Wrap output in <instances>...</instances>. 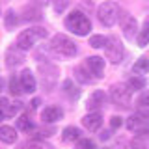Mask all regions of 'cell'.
<instances>
[{"label":"cell","instance_id":"e0dca14e","mask_svg":"<svg viewBox=\"0 0 149 149\" xmlns=\"http://www.w3.org/2000/svg\"><path fill=\"white\" fill-rule=\"evenodd\" d=\"M17 140V129L9 127V125H2L0 127V142L4 143H15Z\"/></svg>","mask_w":149,"mask_h":149},{"label":"cell","instance_id":"6da1fadb","mask_svg":"<svg viewBox=\"0 0 149 149\" xmlns=\"http://www.w3.org/2000/svg\"><path fill=\"white\" fill-rule=\"evenodd\" d=\"M65 28H67L69 32H73L74 36H88L91 30V22L90 19H88L86 15H84L82 11H78V9H74V11H71L67 17H65Z\"/></svg>","mask_w":149,"mask_h":149},{"label":"cell","instance_id":"ffe728a7","mask_svg":"<svg viewBox=\"0 0 149 149\" xmlns=\"http://www.w3.org/2000/svg\"><path fill=\"white\" fill-rule=\"evenodd\" d=\"M74 73H77V78H78L80 82H84V84H91L93 80H97V78L93 77L90 71H88L86 65H80V67H77V69H74Z\"/></svg>","mask_w":149,"mask_h":149},{"label":"cell","instance_id":"5b68a950","mask_svg":"<svg viewBox=\"0 0 149 149\" xmlns=\"http://www.w3.org/2000/svg\"><path fill=\"white\" fill-rule=\"evenodd\" d=\"M104 52H106V58H108L112 63H119L121 60H123L125 49H123V43L119 41V37H116V36L108 37L106 47H104Z\"/></svg>","mask_w":149,"mask_h":149},{"label":"cell","instance_id":"44dd1931","mask_svg":"<svg viewBox=\"0 0 149 149\" xmlns=\"http://www.w3.org/2000/svg\"><path fill=\"white\" fill-rule=\"evenodd\" d=\"M17 129H19V130H22V132H34L37 127H36V123H34V121H32L30 118L22 116V118H19V119H17Z\"/></svg>","mask_w":149,"mask_h":149},{"label":"cell","instance_id":"d6a6232c","mask_svg":"<svg viewBox=\"0 0 149 149\" xmlns=\"http://www.w3.org/2000/svg\"><path fill=\"white\" fill-rule=\"evenodd\" d=\"M136 114L142 116V118H146V119H149V106H138Z\"/></svg>","mask_w":149,"mask_h":149},{"label":"cell","instance_id":"f546056e","mask_svg":"<svg viewBox=\"0 0 149 149\" xmlns=\"http://www.w3.org/2000/svg\"><path fill=\"white\" fill-rule=\"evenodd\" d=\"M74 149H95V142L90 138H80L77 142V147Z\"/></svg>","mask_w":149,"mask_h":149},{"label":"cell","instance_id":"836d02e7","mask_svg":"<svg viewBox=\"0 0 149 149\" xmlns=\"http://www.w3.org/2000/svg\"><path fill=\"white\" fill-rule=\"evenodd\" d=\"M101 138L102 140H108L110 138V130H102V132H101Z\"/></svg>","mask_w":149,"mask_h":149},{"label":"cell","instance_id":"277c9868","mask_svg":"<svg viewBox=\"0 0 149 149\" xmlns=\"http://www.w3.org/2000/svg\"><path fill=\"white\" fill-rule=\"evenodd\" d=\"M50 50L60 56H63V58H71V56L77 54V43H74L73 39H69L65 34H56L52 37V41H50Z\"/></svg>","mask_w":149,"mask_h":149},{"label":"cell","instance_id":"ac0fdd59","mask_svg":"<svg viewBox=\"0 0 149 149\" xmlns=\"http://www.w3.org/2000/svg\"><path fill=\"white\" fill-rule=\"evenodd\" d=\"M63 93L69 97V99H73V101H77L78 97H80V90H78V86H74V82L73 80H63Z\"/></svg>","mask_w":149,"mask_h":149},{"label":"cell","instance_id":"8992f818","mask_svg":"<svg viewBox=\"0 0 149 149\" xmlns=\"http://www.w3.org/2000/svg\"><path fill=\"white\" fill-rule=\"evenodd\" d=\"M56 78H58V67H54V65L49 63V62L39 65V82L45 90H50V88L54 86Z\"/></svg>","mask_w":149,"mask_h":149},{"label":"cell","instance_id":"e575fe53","mask_svg":"<svg viewBox=\"0 0 149 149\" xmlns=\"http://www.w3.org/2000/svg\"><path fill=\"white\" fill-rule=\"evenodd\" d=\"M36 6H47V4H49V0H36Z\"/></svg>","mask_w":149,"mask_h":149},{"label":"cell","instance_id":"7402d4cb","mask_svg":"<svg viewBox=\"0 0 149 149\" xmlns=\"http://www.w3.org/2000/svg\"><path fill=\"white\" fill-rule=\"evenodd\" d=\"M132 73L134 74H147L149 73V60L147 58H138L136 60V63L132 65Z\"/></svg>","mask_w":149,"mask_h":149},{"label":"cell","instance_id":"d4e9b609","mask_svg":"<svg viewBox=\"0 0 149 149\" xmlns=\"http://www.w3.org/2000/svg\"><path fill=\"white\" fill-rule=\"evenodd\" d=\"M127 86H129L132 91L143 90V88H146V78L140 77V74H136V77H130V78H129V82H127Z\"/></svg>","mask_w":149,"mask_h":149},{"label":"cell","instance_id":"9a60e30c","mask_svg":"<svg viewBox=\"0 0 149 149\" xmlns=\"http://www.w3.org/2000/svg\"><path fill=\"white\" fill-rule=\"evenodd\" d=\"M62 118H63V110L60 106H49V108H45L41 112V119L45 123H56V121H60Z\"/></svg>","mask_w":149,"mask_h":149},{"label":"cell","instance_id":"4316f807","mask_svg":"<svg viewBox=\"0 0 149 149\" xmlns=\"http://www.w3.org/2000/svg\"><path fill=\"white\" fill-rule=\"evenodd\" d=\"M24 19L26 21H39L41 19V11H39V8L36 6H28V8H24Z\"/></svg>","mask_w":149,"mask_h":149},{"label":"cell","instance_id":"8d00e7d4","mask_svg":"<svg viewBox=\"0 0 149 149\" xmlns=\"http://www.w3.org/2000/svg\"><path fill=\"white\" fill-rule=\"evenodd\" d=\"M2 119H6V116L2 114V110H0V123H2Z\"/></svg>","mask_w":149,"mask_h":149},{"label":"cell","instance_id":"5bb4252c","mask_svg":"<svg viewBox=\"0 0 149 149\" xmlns=\"http://www.w3.org/2000/svg\"><path fill=\"white\" fill-rule=\"evenodd\" d=\"M82 125L88 130H99L102 125V116L99 112H90V114H86L82 118Z\"/></svg>","mask_w":149,"mask_h":149},{"label":"cell","instance_id":"74e56055","mask_svg":"<svg viewBox=\"0 0 149 149\" xmlns=\"http://www.w3.org/2000/svg\"><path fill=\"white\" fill-rule=\"evenodd\" d=\"M2 86H4V82H2V78H0V90H2Z\"/></svg>","mask_w":149,"mask_h":149},{"label":"cell","instance_id":"9c48e42d","mask_svg":"<svg viewBox=\"0 0 149 149\" xmlns=\"http://www.w3.org/2000/svg\"><path fill=\"white\" fill-rule=\"evenodd\" d=\"M6 63H8V67H19V65H22L24 63V52L17 45L9 47L6 50Z\"/></svg>","mask_w":149,"mask_h":149},{"label":"cell","instance_id":"30bf717a","mask_svg":"<svg viewBox=\"0 0 149 149\" xmlns=\"http://www.w3.org/2000/svg\"><path fill=\"white\" fill-rule=\"evenodd\" d=\"M84 65H86L88 71L95 78H101L102 73H104V60L99 58V56H90V58H86V63Z\"/></svg>","mask_w":149,"mask_h":149},{"label":"cell","instance_id":"4fadbf2b","mask_svg":"<svg viewBox=\"0 0 149 149\" xmlns=\"http://www.w3.org/2000/svg\"><path fill=\"white\" fill-rule=\"evenodd\" d=\"M127 129L132 130V132H142V130H147L149 129V119L142 118V116H138V114H132L127 119Z\"/></svg>","mask_w":149,"mask_h":149},{"label":"cell","instance_id":"cb8c5ba5","mask_svg":"<svg viewBox=\"0 0 149 149\" xmlns=\"http://www.w3.org/2000/svg\"><path fill=\"white\" fill-rule=\"evenodd\" d=\"M19 149H54V147L49 146V143L43 142V140H30V142L22 143Z\"/></svg>","mask_w":149,"mask_h":149},{"label":"cell","instance_id":"1f68e13d","mask_svg":"<svg viewBox=\"0 0 149 149\" xmlns=\"http://www.w3.org/2000/svg\"><path fill=\"white\" fill-rule=\"evenodd\" d=\"M121 125H123V119H121L119 116H114V118L110 119V127H112V129H119Z\"/></svg>","mask_w":149,"mask_h":149},{"label":"cell","instance_id":"83f0119b","mask_svg":"<svg viewBox=\"0 0 149 149\" xmlns=\"http://www.w3.org/2000/svg\"><path fill=\"white\" fill-rule=\"evenodd\" d=\"M17 22H19L17 13L13 11V9H9V11L6 13V19H4V24H6L8 30H11V28H15V26H17Z\"/></svg>","mask_w":149,"mask_h":149},{"label":"cell","instance_id":"3957f363","mask_svg":"<svg viewBox=\"0 0 149 149\" xmlns=\"http://www.w3.org/2000/svg\"><path fill=\"white\" fill-rule=\"evenodd\" d=\"M97 17H99L101 24L102 26H114L116 22L119 21L121 17V8L118 6L116 2H112V0H106V2H102L99 9H97Z\"/></svg>","mask_w":149,"mask_h":149},{"label":"cell","instance_id":"484cf974","mask_svg":"<svg viewBox=\"0 0 149 149\" xmlns=\"http://www.w3.org/2000/svg\"><path fill=\"white\" fill-rule=\"evenodd\" d=\"M8 86H9V93L11 95H21L22 93V88H21V80H19V77L17 74H13V77H9V82H8Z\"/></svg>","mask_w":149,"mask_h":149},{"label":"cell","instance_id":"52a82bcc","mask_svg":"<svg viewBox=\"0 0 149 149\" xmlns=\"http://www.w3.org/2000/svg\"><path fill=\"white\" fill-rule=\"evenodd\" d=\"M130 93H132V90H130L127 84H114L110 88V99L118 106H129Z\"/></svg>","mask_w":149,"mask_h":149},{"label":"cell","instance_id":"7a4b0ae2","mask_svg":"<svg viewBox=\"0 0 149 149\" xmlns=\"http://www.w3.org/2000/svg\"><path fill=\"white\" fill-rule=\"evenodd\" d=\"M47 34L49 32L45 30V28H41V26H34V28H28V30H22L21 34L17 36V47L21 50H28V49H32L39 39H45Z\"/></svg>","mask_w":149,"mask_h":149},{"label":"cell","instance_id":"7c38bea8","mask_svg":"<svg viewBox=\"0 0 149 149\" xmlns=\"http://www.w3.org/2000/svg\"><path fill=\"white\" fill-rule=\"evenodd\" d=\"M104 102H106V93L102 91V90H95L90 95L86 106H88V110H90V112H99V108L104 104Z\"/></svg>","mask_w":149,"mask_h":149},{"label":"cell","instance_id":"f35d334b","mask_svg":"<svg viewBox=\"0 0 149 149\" xmlns=\"http://www.w3.org/2000/svg\"><path fill=\"white\" fill-rule=\"evenodd\" d=\"M101 149H110V147H101Z\"/></svg>","mask_w":149,"mask_h":149},{"label":"cell","instance_id":"603a6c76","mask_svg":"<svg viewBox=\"0 0 149 149\" xmlns=\"http://www.w3.org/2000/svg\"><path fill=\"white\" fill-rule=\"evenodd\" d=\"M62 140L63 142H78V140H80V130L77 127H65L63 134H62Z\"/></svg>","mask_w":149,"mask_h":149},{"label":"cell","instance_id":"d6986e66","mask_svg":"<svg viewBox=\"0 0 149 149\" xmlns=\"http://www.w3.org/2000/svg\"><path fill=\"white\" fill-rule=\"evenodd\" d=\"M136 43H138V47H146V45H149V19L143 22V26L138 30Z\"/></svg>","mask_w":149,"mask_h":149},{"label":"cell","instance_id":"ba28073f","mask_svg":"<svg viewBox=\"0 0 149 149\" xmlns=\"http://www.w3.org/2000/svg\"><path fill=\"white\" fill-rule=\"evenodd\" d=\"M121 30H123V36L127 37V39H132L134 36H136L138 32V22L136 19L132 15H129V13H121Z\"/></svg>","mask_w":149,"mask_h":149},{"label":"cell","instance_id":"8fae6325","mask_svg":"<svg viewBox=\"0 0 149 149\" xmlns=\"http://www.w3.org/2000/svg\"><path fill=\"white\" fill-rule=\"evenodd\" d=\"M19 80H21V88H22V93H34L36 91V78H34V73L30 69H24L21 74H19Z\"/></svg>","mask_w":149,"mask_h":149},{"label":"cell","instance_id":"f1b7e54d","mask_svg":"<svg viewBox=\"0 0 149 149\" xmlns=\"http://www.w3.org/2000/svg\"><path fill=\"white\" fill-rule=\"evenodd\" d=\"M106 41H108V37H104V36H91L90 37V45L93 49H102V47H106Z\"/></svg>","mask_w":149,"mask_h":149},{"label":"cell","instance_id":"2e32d148","mask_svg":"<svg viewBox=\"0 0 149 149\" xmlns=\"http://www.w3.org/2000/svg\"><path fill=\"white\" fill-rule=\"evenodd\" d=\"M19 108H21V102H11L8 97H0V110L6 118H13Z\"/></svg>","mask_w":149,"mask_h":149},{"label":"cell","instance_id":"d590c367","mask_svg":"<svg viewBox=\"0 0 149 149\" xmlns=\"http://www.w3.org/2000/svg\"><path fill=\"white\" fill-rule=\"evenodd\" d=\"M39 104H41V101H39V99H34V101H32V108H37Z\"/></svg>","mask_w":149,"mask_h":149},{"label":"cell","instance_id":"4dcf8cb0","mask_svg":"<svg viewBox=\"0 0 149 149\" xmlns=\"http://www.w3.org/2000/svg\"><path fill=\"white\" fill-rule=\"evenodd\" d=\"M138 106H149V90L138 97Z\"/></svg>","mask_w":149,"mask_h":149}]
</instances>
